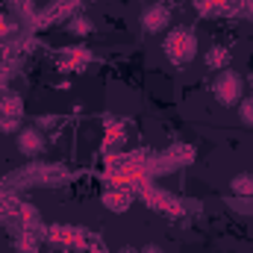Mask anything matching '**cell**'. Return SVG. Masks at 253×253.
Masks as SVG:
<instances>
[{
    "label": "cell",
    "instance_id": "1",
    "mask_svg": "<svg viewBox=\"0 0 253 253\" xmlns=\"http://www.w3.org/2000/svg\"><path fill=\"white\" fill-rule=\"evenodd\" d=\"M162 47H165V56L174 65H186L197 56V39L189 27H174Z\"/></svg>",
    "mask_w": 253,
    "mask_h": 253
},
{
    "label": "cell",
    "instance_id": "2",
    "mask_svg": "<svg viewBox=\"0 0 253 253\" xmlns=\"http://www.w3.org/2000/svg\"><path fill=\"white\" fill-rule=\"evenodd\" d=\"M215 97H218L224 106L239 103V100H242V77H239L236 71L218 74V80H215Z\"/></svg>",
    "mask_w": 253,
    "mask_h": 253
},
{
    "label": "cell",
    "instance_id": "3",
    "mask_svg": "<svg viewBox=\"0 0 253 253\" xmlns=\"http://www.w3.org/2000/svg\"><path fill=\"white\" fill-rule=\"evenodd\" d=\"M171 24V9L165 3H153L141 12V27L144 33H162L165 27Z\"/></svg>",
    "mask_w": 253,
    "mask_h": 253
},
{
    "label": "cell",
    "instance_id": "4",
    "mask_svg": "<svg viewBox=\"0 0 253 253\" xmlns=\"http://www.w3.org/2000/svg\"><path fill=\"white\" fill-rule=\"evenodd\" d=\"M18 150H21V156H27V159L39 156V153L44 150V135H42V129H39V126H24V129L18 132Z\"/></svg>",
    "mask_w": 253,
    "mask_h": 253
},
{
    "label": "cell",
    "instance_id": "5",
    "mask_svg": "<svg viewBox=\"0 0 253 253\" xmlns=\"http://www.w3.org/2000/svg\"><path fill=\"white\" fill-rule=\"evenodd\" d=\"M88 62H91V50H85V47H65L62 56H59V71L80 74Z\"/></svg>",
    "mask_w": 253,
    "mask_h": 253
},
{
    "label": "cell",
    "instance_id": "6",
    "mask_svg": "<svg viewBox=\"0 0 253 253\" xmlns=\"http://www.w3.org/2000/svg\"><path fill=\"white\" fill-rule=\"evenodd\" d=\"M147 206H153L156 212H165V215H183V203L168 194V191H147Z\"/></svg>",
    "mask_w": 253,
    "mask_h": 253
},
{
    "label": "cell",
    "instance_id": "7",
    "mask_svg": "<svg viewBox=\"0 0 253 253\" xmlns=\"http://www.w3.org/2000/svg\"><path fill=\"white\" fill-rule=\"evenodd\" d=\"M129 203H132V194L126 186H112V189L103 194V206L109 209V212H115V215H121L129 209Z\"/></svg>",
    "mask_w": 253,
    "mask_h": 253
},
{
    "label": "cell",
    "instance_id": "8",
    "mask_svg": "<svg viewBox=\"0 0 253 253\" xmlns=\"http://www.w3.org/2000/svg\"><path fill=\"white\" fill-rule=\"evenodd\" d=\"M68 33L71 36H80V39H85V36H91V30H94V24H91V18L85 15V12H74L71 18H68Z\"/></svg>",
    "mask_w": 253,
    "mask_h": 253
},
{
    "label": "cell",
    "instance_id": "9",
    "mask_svg": "<svg viewBox=\"0 0 253 253\" xmlns=\"http://www.w3.org/2000/svg\"><path fill=\"white\" fill-rule=\"evenodd\" d=\"M126 141V129L121 124H112L106 126V135H103V150L106 153H115V150H121Z\"/></svg>",
    "mask_w": 253,
    "mask_h": 253
},
{
    "label": "cell",
    "instance_id": "10",
    "mask_svg": "<svg viewBox=\"0 0 253 253\" xmlns=\"http://www.w3.org/2000/svg\"><path fill=\"white\" fill-rule=\"evenodd\" d=\"M0 115H6V118H24V100L15 91L3 94L0 97Z\"/></svg>",
    "mask_w": 253,
    "mask_h": 253
},
{
    "label": "cell",
    "instance_id": "11",
    "mask_svg": "<svg viewBox=\"0 0 253 253\" xmlns=\"http://www.w3.org/2000/svg\"><path fill=\"white\" fill-rule=\"evenodd\" d=\"M230 189L236 197H253V174H236L230 180Z\"/></svg>",
    "mask_w": 253,
    "mask_h": 253
},
{
    "label": "cell",
    "instance_id": "12",
    "mask_svg": "<svg viewBox=\"0 0 253 253\" xmlns=\"http://www.w3.org/2000/svg\"><path fill=\"white\" fill-rule=\"evenodd\" d=\"M230 59H233V56H230V47H212V50L206 53V65L215 68V71H218V68H227Z\"/></svg>",
    "mask_w": 253,
    "mask_h": 253
},
{
    "label": "cell",
    "instance_id": "13",
    "mask_svg": "<svg viewBox=\"0 0 253 253\" xmlns=\"http://www.w3.org/2000/svg\"><path fill=\"white\" fill-rule=\"evenodd\" d=\"M194 3H197V9H200L203 15H221L230 0H194Z\"/></svg>",
    "mask_w": 253,
    "mask_h": 253
},
{
    "label": "cell",
    "instance_id": "14",
    "mask_svg": "<svg viewBox=\"0 0 253 253\" xmlns=\"http://www.w3.org/2000/svg\"><path fill=\"white\" fill-rule=\"evenodd\" d=\"M191 159H194V150L189 144H177L168 150V162H191Z\"/></svg>",
    "mask_w": 253,
    "mask_h": 253
},
{
    "label": "cell",
    "instance_id": "15",
    "mask_svg": "<svg viewBox=\"0 0 253 253\" xmlns=\"http://www.w3.org/2000/svg\"><path fill=\"white\" fill-rule=\"evenodd\" d=\"M239 118H242V124L253 126V97L239 100Z\"/></svg>",
    "mask_w": 253,
    "mask_h": 253
},
{
    "label": "cell",
    "instance_id": "16",
    "mask_svg": "<svg viewBox=\"0 0 253 253\" xmlns=\"http://www.w3.org/2000/svg\"><path fill=\"white\" fill-rule=\"evenodd\" d=\"M0 132H21V118H6V115H0Z\"/></svg>",
    "mask_w": 253,
    "mask_h": 253
},
{
    "label": "cell",
    "instance_id": "17",
    "mask_svg": "<svg viewBox=\"0 0 253 253\" xmlns=\"http://www.w3.org/2000/svg\"><path fill=\"white\" fill-rule=\"evenodd\" d=\"M36 251H39V239L30 236V233L21 236V253H36Z\"/></svg>",
    "mask_w": 253,
    "mask_h": 253
},
{
    "label": "cell",
    "instance_id": "18",
    "mask_svg": "<svg viewBox=\"0 0 253 253\" xmlns=\"http://www.w3.org/2000/svg\"><path fill=\"white\" fill-rule=\"evenodd\" d=\"M233 206L239 209V212H253V197H233Z\"/></svg>",
    "mask_w": 253,
    "mask_h": 253
},
{
    "label": "cell",
    "instance_id": "19",
    "mask_svg": "<svg viewBox=\"0 0 253 253\" xmlns=\"http://www.w3.org/2000/svg\"><path fill=\"white\" fill-rule=\"evenodd\" d=\"M9 33H12V21H9V15L0 12V39H6Z\"/></svg>",
    "mask_w": 253,
    "mask_h": 253
},
{
    "label": "cell",
    "instance_id": "20",
    "mask_svg": "<svg viewBox=\"0 0 253 253\" xmlns=\"http://www.w3.org/2000/svg\"><path fill=\"white\" fill-rule=\"evenodd\" d=\"M36 124H44V129H53V124H59V118L56 115H42Z\"/></svg>",
    "mask_w": 253,
    "mask_h": 253
},
{
    "label": "cell",
    "instance_id": "21",
    "mask_svg": "<svg viewBox=\"0 0 253 253\" xmlns=\"http://www.w3.org/2000/svg\"><path fill=\"white\" fill-rule=\"evenodd\" d=\"M242 9H245V15L253 21V0H245V6H242Z\"/></svg>",
    "mask_w": 253,
    "mask_h": 253
},
{
    "label": "cell",
    "instance_id": "22",
    "mask_svg": "<svg viewBox=\"0 0 253 253\" xmlns=\"http://www.w3.org/2000/svg\"><path fill=\"white\" fill-rule=\"evenodd\" d=\"M141 253H162V251H159V248H153V245H147V248H144Z\"/></svg>",
    "mask_w": 253,
    "mask_h": 253
},
{
    "label": "cell",
    "instance_id": "23",
    "mask_svg": "<svg viewBox=\"0 0 253 253\" xmlns=\"http://www.w3.org/2000/svg\"><path fill=\"white\" fill-rule=\"evenodd\" d=\"M118 253H135V251H132V248H121Z\"/></svg>",
    "mask_w": 253,
    "mask_h": 253
}]
</instances>
